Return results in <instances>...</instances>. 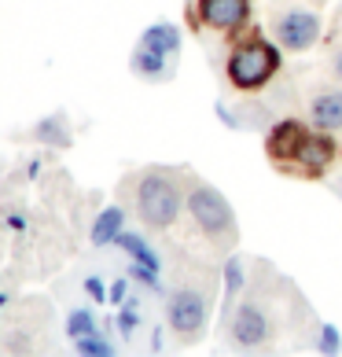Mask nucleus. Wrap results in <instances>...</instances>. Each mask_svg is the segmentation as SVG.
I'll use <instances>...</instances> for the list:
<instances>
[{
  "label": "nucleus",
  "instance_id": "f257e3e1",
  "mask_svg": "<svg viewBox=\"0 0 342 357\" xmlns=\"http://www.w3.org/2000/svg\"><path fill=\"white\" fill-rule=\"evenodd\" d=\"M188 210H192V218L199 221V229L217 247H232L235 243V214H232V206H228V199L221 192L195 188L188 195Z\"/></svg>",
  "mask_w": 342,
  "mask_h": 357
},
{
  "label": "nucleus",
  "instance_id": "f03ea898",
  "mask_svg": "<svg viewBox=\"0 0 342 357\" xmlns=\"http://www.w3.org/2000/svg\"><path fill=\"white\" fill-rule=\"evenodd\" d=\"M180 214V188L166 174H148L140 181V218L151 229H166Z\"/></svg>",
  "mask_w": 342,
  "mask_h": 357
},
{
  "label": "nucleus",
  "instance_id": "7ed1b4c3",
  "mask_svg": "<svg viewBox=\"0 0 342 357\" xmlns=\"http://www.w3.org/2000/svg\"><path fill=\"white\" fill-rule=\"evenodd\" d=\"M276 67H280V56H276V48L272 45H243L235 56L228 59V74H232V82L240 85V89H258V85H265L269 77L276 74Z\"/></svg>",
  "mask_w": 342,
  "mask_h": 357
},
{
  "label": "nucleus",
  "instance_id": "20e7f679",
  "mask_svg": "<svg viewBox=\"0 0 342 357\" xmlns=\"http://www.w3.org/2000/svg\"><path fill=\"white\" fill-rule=\"evenodd\" d=\"M206 317H210V302L199 287H180L177 295L169 298V328L184 339L203 335Z\"/></svg>",
  "mask_w": 342,
  "mask_h": 357
},
{
  "label": "nucleus",
  "instance_id": "39448f33",
  "mask_svg": "<svg viewBox=\"0 0 342 357\" xmlns=\"http://www.w3.org/2000/svg\"><path fill=\"white\" fill-rule=\"evenodd\" d=\"M320 33V15L317 11H306V8H291L287 15L276 22V37H280L283 48L291 52H306Z\"/></svg>",
  "mask_w": 342,
  "mask_h": 357
},
{
  "label": "nucleus",
  "instance_id": "423d86ee",
  "mask_svg": "<svg viewBox=\"0 0 342 357\" xmlns=\"http://www.w3.org/2000/svg\"><path fill=\"white\" fill-rule=\"evenodd\" d=\"M232 339L240 342V347H261V342L269 339V317L261 313V306H240L235 310V321H232Z\"/></svg>",
  "mask_w": 342,
  "mask_h": 357
},
{
  "label": "nucleus",
  "instance_id": "0eeeda50",
  "mask_svg": "<svg viewBox=\"0 0 342 357\" xmlns=\"http://www.w3.org/2000/svg\"><path fill=\"white\" fill-rule=\"evenodd\" d=\"M247 19V0H203V22L214 30H235Z\"/></svg>",
  "mask_w": 342,
  "mask_h": 357
},
{
  "label": "nucleus",
  "instance_id": "6e6552de",
  "mask_svg": "<svg viewBox=\"0 0 342 357\" xmlns=\"http://www.w3.org/2000/svg\"><path fill=\"white\" fill-rule=\"evenodd\" d=\"M122 247L129 250V258L137 261V266H133V276H140V280L151 284V287H159V280H155V276H159V255H151V247L143 243L137 232L122 236Z\"/></svg>",
  "mask_w": 342,
  "mask_h": 357
},
{
  "label": "nucleus",
  "instance_id": "1a4fd4ad",
  "mask_svg": "<svg viewBox=\"0 0 342 357\" xmlns=\"http://www.w3.org/2000/svg\"><path fill=\"white\" fill-rule=\"evenodd\" d=\"M313 126L320 133H339L342 129V92H320L313 100Z\"/></svg>",
  "mask_w": 342,
  "mask_h": 357
},
{
  "label": "nucleus",
  "instance_id": "9d476101",
  "mask_svg": "<svg viewBox=\"0 0 342 357\" xmlns=\"http://www.w3.org/2000/svg\"><path fill=\"white\" fill-rule=\"evenodd\" d=\"M295 158L306 169H324L335 158V148H332V140H327V137H302Z\"/></svg>",
  "mask_w": 342,
  "mask_h": 357
},
{
  "label": "nucleus",
  "instance_id": "9b49d317",
  "mask_svg": "<svg viewBox=\"0 0 342 357\" xmlns=\"http://www.w3.org/2000/svg\"><path fill=\"white\" fill-rule=\"evenodd\" d=\"M143 48H151V52H159V56H173L177 45H180V33H177V26H169V22H159V26H151L148 33H143Z\"/></svg>",
  "mask_w": 342,
  "mask_h": 357
},
{
  "label": "nucleus",
  "instance_id": "f8f14e48",
  "mask_svg": "<svg viewBox=\"0 0 342 357\" xmlns=\"http://www.w3.org/2000/svg\"><path fill=\"white\" fill-rule=\"evenodd\" d=\"M302 137H306V133H302L298 122H283L280 129H276V137L269 140V151H272L276 158H295Z\"/></svg>",
  "mask_w": 342,
  "mask_h": 357
},
{
  "label": "nucleus",
  "instance_id": "ddd939ff",
  "mask_svg": "<svg viewBox=\"0 0 342 357\" xmlns=\"http://www.w3.org/2000/svg\"><path fill=\"white\" fill-rule=\"evenodd\" d=\"M118 232H122V210H118V206H107V210H103V214L96 218V225H92V243L103 247V243H111Z\"/></svg>",
  "mask_w": 342,
  "mask_h": 357
},
{
  "label": "nucleus",
  "instance_id": "4468645a",
  "mask_svg": "<svg viewBox=\"0 0 342 357\" xmlns=\"http://www.w3.org/2000/svg\"><path fill=\"white\" fill-rule=\"evenodd\" d=\"M133 67L143 74V77H166V56H159V52H151V48H137V56H133Z\"/></svg>",
  "mask_w": 342,
  "mask_h": 357
},
{
  "label": "nucleus",
  "instance_id": "2eb2a0df",
  "mask_svg": "<svg viewBox=\"0 0 342 357\" xmlns=\"http://www.w3.org/2000/svg\"><path fill=\"white\" fill-rule=\"evenodd\" d=\"M92 332H96V321H92L88 310H74V313L67 317V335H70V339H85V335H92Z\"/></svg>",
  "mask_w": 342,
  "mask_h": 357
},
{
  "label": "nucleus",
  "instance_id": "dca6fc26",
  "mask_svg": "<svg viewBox=\"0 0 342 357\" xmlns=\"http://www.w3.org/2000/svg\"><path fill=\"white\" fill-rule=\"evenodd\" d=\"M77 350H81V354H100V357L114 354V347H111V342H103L96 332H92V335H85V339H77Z\"/></svg>",
  "mask_w": 342,
  "mask_h": 357
},
{
  "label": "nucleus",
  "instance_id": "f3484780",
  "mask_svg": "<svg viewBox=\"0 0 342 357\" xmlns=\"http://www.w3.org/2000/svg\"><path fill=\"white\" fill-rule=\"evenodd\" d=\"M59 126H63V118L41 122V126H37V137H45V140H52V144H70V137H59Z\"/></svg>",
  "mask_w": 342,
  "mask_h": 357
},
{
  "label": "nucleus",
  "instance_id": "a211bd4d",
  "mask_svg": "<svg viewBox=\"0 0 342 357\" xmlns=\"http://www.w3.org/2000/svg\"><path fill=\"white\" fill-rule=\"evenodd\" d=\"M228 295H235V291H240V284H243V266L240 261H228Z\"/></svg>",
  "mask_w": 342,
  "mask_h": 357
},
{
  "label": "nucleus",
  "instance_id": "6ab92c4d",
  "mask_svg": "<svg viewBox=\"0 0 342 357\" xmlns=\"http://www.w3.org/2000/svg\"><path fill=\"white\" fill-rule=\"evenodd\" d=\"M137 321H140L137 306H125V310H122V317H118V324H122V332H133V328H137Z\"/></svg>",
  "mask_w": 342,
  "mask_h": 357
},
{
  "label": "nucleus",
  "instance_id": "aec40b11",
  "mask_svg": "<svg viewBox=\"0 0 342 357\" xmlns=\"http://www.w3.org/2000/svg\"><path fill=\"white\" fill-rule=\"evenodd\" d=\"M320 350L324 354L339 350V332H335V328H324V332H320Z\"/></svg>",
  "mask_w": 342,
  "mask_h": 357
},
{
  "label": "nucleus",
  "instance_id": "412c9836",
  "mask_svg": "<svg viewBox=\"0 0 342 357\" xmlns=\"http://www.w3.org/2000/svg\"><path fill=\"white\" fill-rule=\"evenodd\" d=\"M85 287H88V295H92V298H103V284H96V280H88Z\"/></svg>",
  "mask_w": 342,
  "mask_h": 357
},
{
  "label": "nucleus",
  "instance_id": "4be33fe9",
  "mask_svg": "<svg viewBox=\"0 0 342 357\" xmlns=\"http://www.w3.org/2000/svg\"><path fill=\"white\" fill-rule=\"evenodd\" d=\"M335 77H339V82H342V52H339V56H335Z\"/></svg>",
  "mask_w": 342,
  "mask_h": 357
},
{
  "label": "nucleus",
  "instance_id": "5701e85b",
  "mask_svg": "<svg viewBox=\"0 0 342 357\" xmlns=\"http://www.w3.org/2000/svg\"><path fill=\"white\" fill-rule=\"evenodd\" d=\"M339 192H342V181H339Z\"/></svg>",
  "mask_w": 342,
  "mask_h": 357
}]
</instances>
